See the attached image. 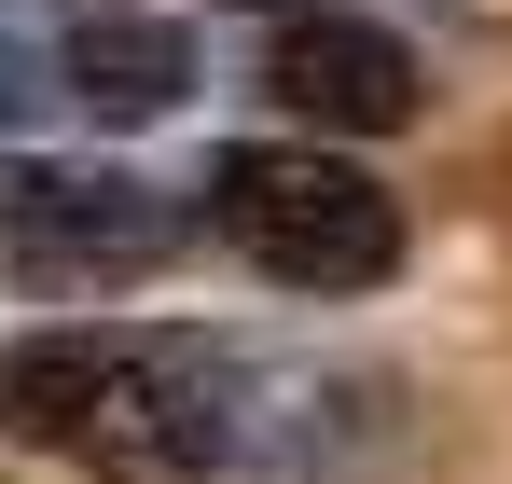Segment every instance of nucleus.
Returning <instances> with one entry per match:
<instances>
[{
	"label": "nucleus",
	"instance_id": "nucleus-1",
	"mask_svg": "<svg viewBox=\"0 0 512 484\" xmlns=\"http://www.w3.org/2000/svg\"><path fill=\"white\" fill-rule=\"evenodd\" d=\"M0 429L97 484H194L236 457V360L208 332H28L0 346Z\"/></svg>",
	"mask_w": 512,
	"mask_h": 484
},
{
	"label": "nucleus",
	"instance_id": "nucleus-2",
	"mask_svg": "<svg viewBox=\"0 0 512 484\" xmlns=\"http://www.w3.org/2000/svg\"><path fill=\"white\" fill-rule=\"evenodd\" d=\"M208 222L236 263H263L277 291H374L388 263H402V194L388 180H360L346 153H250L208 166Z\"/></svg>",
	"mask_w": 512,
	"mask_h": 484
},
{
	"label": "nucleus",
	"instance_id": "nucleus-3",
	"mask_svg": "<svg viewBox=\"0 0 512 484\" xmlns=\"http://www.w3.org/2000/svg\"><path fill=\"white\" fill-rule=\"evenodd\" d=\"M0 236H14V277L28 291H125L180 249V208L125 166H42L0 194Z\"/></svg>",
	"mask_w": 512,
	"mask_h": 484
},
{
	"label": "nucleus",
	"instance_id": "nucleus-4",
	"mask_svg": "<svg viewBox=\"0 0 512 484\" xmlns=\"http://www.w3.org/2000/svg\"><path fill=\"white\" fill-rule=\"evenodd\" d=\"M277 111H305V125H346V139H374V125H416V42H388V28H360V14H305L277 56Z\"/></svg>",
	"mask_w": 512,
	"mask_h": 484
},
{
	"label": "nucleus",
	"instance_id": "nucleus-5",
	"mask_svg": "<svg viewBox=\"0 0 512 484\" xmlns=\"http://www.w3.org/2000/svg\"><path fill=\"white\" fill-rule=\"evenodd\" d=\"M56 83L84 97L97 125H153V111L194 97V28H167V14H84L70 56H56Z\"/></svg>",
	"mask_w": 512,
	"mask_h": 484
},
{
	"label": "nucleus",
	"instance_id": "nucleus-6",
	"mask_svg": "<svg viewBox=\"0 0 512 484\" xmlns=\"http://www.w3.org/2000/svg\"><path fill=\"white\" fill-rule=\"evenodd\" d=\"M42 97H56V70H42V56H14V42H0V125H28V111H42Z\"/></svg>",
	"mask_w": 512,
	"mask_h": 484
}]
</instances>
